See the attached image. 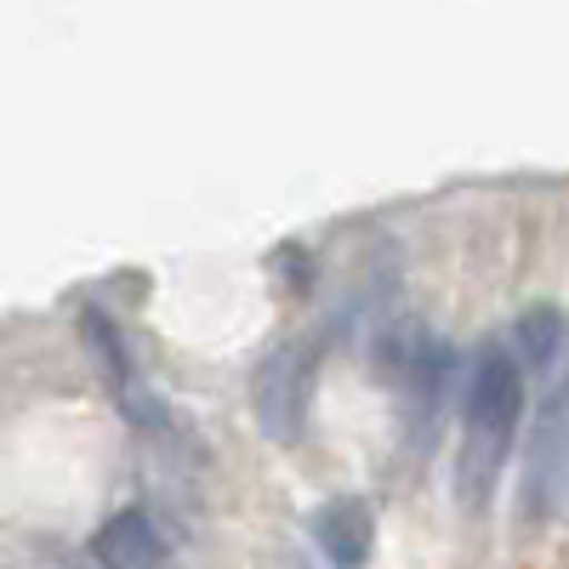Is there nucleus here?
<instances>
[{
	"label": "nucleus",
	"mask_w": 569,
	"mask_h": 569,
	"mask_svg": "<svg viewBox=\"0 0 569 569\" xmlns=\"http://www.w3.org/2000/svg\"><path fill=\"white\" fill-rule=\"evenodd\" d=\"M525 421V370H518L512 348H479L467 370L461 393V461H456V490L467 512H485L496 472L512 450V433Z\"/></svg>",
	"instance_id": "1"
},
{
	"label": "nucleus",
	"mask_w": 569,
	"mask_h": 569,
	"mask_svg": "<svg viewBox=\"0 0 569 569\" xmlns=\"http://www.w3.org/2000/svg\"><path fill=\"white\" fill-rule=\"evenodd\" d=\"M313 541H319V552L337 569H365V558L376 547V512H370V501H359V496L325 501L313 512Z\"/></svg>",
	"instance_id": "4"
},
{
	"label": "nucleus",
	"mask_w": 569,
	"mask_h": 569,
	"mask_svg": "<svg viewBox=\"0 0 569 569\" xmlns=\"http://www.w3.org/2000/svg\"><path fill=\"white\" fill-rule=\"evenodd\" d=\"M558 348H563V319H558L552 308H536V313H525V319H518V353H525L530 365L552 370Z\"/></svg>",
	"instance_id": "6"
},
{
	"label": "nucleus",
	"mask_w": 569,
	"mask_h": 569,
	"mask_svg": "<svg viewBox=\"0 0 569 569\" xmlns=\"http://www.w3.org/2000/svg\"><path fill=\"white\" fill-rule=\"evenodd\" d=\"M569 496V370L552 376V388L536 410V433L525 456V485H518V518L547 525Z\"/></svg>",
	"instance_id": "2"
},
{
	"label": "nucleus",
	"mask_w": 569,
	"mask_h": 569,
	"mask_svg": "<svg viewBox=\"0 0 569 569\" xmlns=\"http://www.w3.org/2000/svg\"><path fill=\"white\" fill-rule=\"evenodd\" d=\"M257 421L273 445H297L308 421V382H302V353L273 348L257 370Z\"/></svg>",
	"instance_id": "3"
},
{
	"label": "nucleus",
	"mask_w": 569,
	"mask_h": 569,
	"mask_svg": "<svg viewBox=\"0 0 569 569\" xmlns=\"http://www.w3.org/2000/svg\"><path fill=\"white\" fill-rule=\"evenodd\" d=\"M91 552H98L103 569H166V541L154 530V518L137 507L114 512L98 530V541H91Z\"/></svg>",
	"instance_id": "5"
}]
</instances>
